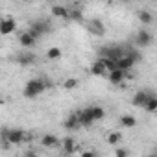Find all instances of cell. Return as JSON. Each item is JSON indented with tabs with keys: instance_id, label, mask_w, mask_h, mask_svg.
<instances>
[{
	"instance_id": "1",
	"label": "cell",
	"mask_w": 157,
	"mask_h": 157,
	"mask_svg": "<svg viewBox=\"0 0 157 157\" xmlns=\"http://www.w3.org/2000/svg\"><path fill=\"white\" fill-rule=\"evenodd\" d=\"M32 139L30 133H26L22 128H0V140L2 142H8V144H13V146H19V144H24Z\"/></svg>"
},
{
	"instance_id": "2",
	"label": "cell",
	"mask_w": 157,
	"mask_h": 157,
	"mask_svg": "<svg viewBox=\"0 0 157 157\" xmlns=\"http://www.w3.org/2000/svg\"><path fill=\"white\" fill-rule=\"evenodd\" d=\"M48 89V82L44 80V78H32V80L26 82L24 89H22V94L24 98H37L39 94H43L44 91Z\"/></svg>"
},
{
	"instance_id": "3",
	"label": "cell",
	"mask_w": 157,
	"mask_h": 157,
	"mask_svg": "<svg viewBox=\"0 0 157 157\" xmlns=\"http://www.w3.org/2000/svg\"><path fill=\"white\" fill-rule=\"evenodd\" d=\"M124 56V46L120 44H105L102 48H98V57H111V59H118Z\"/></svg>"
},
{
	"instance_id": "4",
	"label": "cell",
	"mask_w": 157,
	"mask_h": 157,
	"mask_svg": "<svg viewBox=\"0 0 157 157\" xmlns=\"http://www.w3.org/2000/svg\"><path fill=\"white\" fill-rule=\"evenodd\" d=\"M135 46L137 48H146V46H150L151 43H153V35L148 32V30H144V28H140L137 33H135Z\"/></svg>"
},
{
	"instance_id": "5",
	"label": "cell",
	"mask_w": 157,
	"mask_h": 157,
	"mask_svg": "<svg viewBox=\"0 0 157 157\" xmlns=\"http://www.w3.org/2000/svg\"><path fill=\"white\" fill-rule=\"evenodd\" d=\"M76 117H78V122H80V128L89 129V128L94 124V120H93V117H91L89 107H83V109H80V111H76Z\"/></svg>"
},
{
	"instance_id": "6",
	"label": "cell",
	"mask_w": 157,
	"mask_h": 157,
	"mask_svg": "<svg viewBox=\"0 0 157 157\" xmlns=\"http://www.w3.org/2000/svg\"><path fill=\"white\" fill-rule=\"evenodd\" d=\"M107 74H109V83H113V85H120L129 78V70H122V68H115Z\"/></svg>"
},
{
	"instance_id": "7",
	"label": "cell",
	"mask_w": 157,
	"mask_h": 157,
	"mask_svg": "<svg viewBox=\"0 0 157 157\" xmlns=\"http://www.w3.org/2000/svg\"><path fill=\"white\" fill-rule=\"evenodd\" d=\"M17 30V21L13 17L0 19V35H11Z\"/></svg>"
},
{
	"instance_id": "8",
	"label": "cell",
	"mask_w": 157,
	"mask_h": 157,
	"mask_svg": "<svg viewBox=\"0 0 157 157\" xmlns=\"http://www.w3.org/2000/svg\"><path fill=\"white\" fill-rule=\"evenodd\" d=\"M41 146L43 148H46V150H56V148H59V144H61V139L59 137H56L54 133H46V135H43L41 137Z\"/></svg>"
},
{
	"instance_id": "9",
	"label": "cell",
	"mask_w": 157,
	"mask_h": 157,
	"mask_svg": "<svg viewBox=\"0 0 157 157\" xmlns=\"http://www.w3.org/2000/svg\"><path fill=\"white\" fill-rule=\"evenodd\" d=\"M151 94H153V93H151V91H148V89H139V91L133 94L131 104H133L135 107H140V109H142V105L146 104V100H148Z\"/></svg>"
},
{
	"instance_id": "10",
	"label": "cell",
	"mask_w": 157,
	"mask_h": 157,
	"mask_svg": "<svg viewBox=\"0 0 157 157\" xmlns=\"http://www.w3.org/2000/svg\"><path fill=\"white\" fill-rule=\"evenodd\" d=\"M30 28H33L41 37L46 35V33H50V30H52V26L48 24V21H32L30 22Z\"/></svg>"
},
{
	"instance_id": "11",
	"label": "cell",
	"mask_w": 157,
	"mask_h": 157,
	"mask_svg": "<svg viewBox=\"0 0 157 157\" xmlns=\"http://www.w3.org/2000/svg\"><path fill=\"white\" fill-rule=\"evenodd\" d=\"M135 65H137V61H135L131 56H128V54H124L122 57H118V59H117V67H118V68H122V70H131Z\"/></svg>"
},
{
	"instance_id": "12",
	"label": "cell",
	"mask_w": 157,
	"mask_h": 157,
	"mask_svg": "<svg viewBox=\"0 0 157 157\" xmlns=\"http://www.w3.org/2000/svg\"><path fill=\"white\" fill-rule=\"evenodd\" d=\"M52 17L61 19V21H68V8L63 4H54L52 6Z\"/></svg>"
},
{
	"instance_id": "13",
	"label": "cell",
	"mask_w": 157,
	"mask_h": 157,
	"mask_svg": "<svg viewBox=\"0 0 157 157\" xmlns=\"http://www.w3.org/2000/svg\"><path fill=\"white\" fill-rule=\"evenodd\" d=\"M89 32H91L93 35H96V37H104V35H105V26H104L102 21L94 19V21H91V24H89Z\"/></svg>"
},
{
	"instance_id": "14",
	"label": "cell",
	"mask_w": 157,
	"mask_h": 157,
	"mask_svg": "<svg viewBox=\"0 0 157 157\" xmlns=\"http://www.w3.org/2000/svg\"><path fill=\"white\" fill-rule=\"evenodd\" d=\"M15 61H17L21 67H30V65H33V63H35V56H33V54H30V52H21V54H17Z\"/></svg>"
},
{
	"instance_id": "15",
	"label": "cell",
	"mask_w": 157,
	"mask_h": 157,
	"mask_svg": "<svg viewBox=\"0 0 157 157\" xmlns=\"http://www.w3.org/2000/svg\"><path fill=\"white\" fill-rule=\"evenodd\" d=\"M35 43H37V41L30 35V32H22V33L19 35V44H21L24 50H26V48H33Z\"/></svg>"
},
{
	"instance_id": "16",
	"label": "cell",
	"mask_w": 157,
	"mask_h": 157,
	"mask_svg": "<svg viewBox=\"0 0 157 157\" xmlns=\"http://www.w3.org/2000/svg\"><path fill=\"white\" fill-rule=\"evenodd\" d=\"M89 70H91V74H93V76H105V74H107V72H105V67H104V63H102V59H100V57H98L96 61H93V63H91Z\"/></svg>"
},
{
	"instance_id": "17",
	"label": "cell",
	"mask_w": 157,
	"mask_h": 157,
	"mask_svg": "<svg viewBox=\"0 0 157 157\" xmlns=\"http://www.w3.org/2000/svg\"><path fill=\"white\" fill-rule=\"evenodd\" d=\"M59 146L63 148L65 153H74L76 151V139L74 137H65V139H61Z\"/></svg>"
},
{
	"instance_id": "18",
	"label": "cell",
	"mask_w": 157,
	"mask_h": 157,
	"mask_svg": "<svg viewBox=\"0 0 157 157\" xmlns=\"http://www.w3.org/2000/svg\"><path fill=\"white\" fill-rule=\"evenodd\" d=\"M68 21H72V22H83V11L80 8H68Z\"/></svg>"
},
{
	"instance_id": "19",
	"label": "cell",
	"mask_w": 157,
	"mask_h": 157,
	"mask_svg": "<svg viewBox=\"0 0 157 157\" xmlns=\"http://www.w3.org/2000/svg\"><path fill=\"white\" fill-rule=\"evenodd\" d=\"M89 111H91V117H93L94 122H98V120H102V118L105 117V109H104L102 105H91Z\"/></svg>"
},
{
	"instance_id": "20",
	"label": "cell",
	"mask_w": 157,
	"mask_h": 157,
	"mask_svg": "<svg viewBox=\"0 0 157 157\" xmlns=\"http://www.w3.org/2000/svg\"><path fill=\"white\" fill-rule=\"evenodd\" d=\"M118 122H120V126H122V128H128V129H131V128H135V126H137V118H135L133 115H122Z\"/></svg>"
},
{
	"instance_id": "21",
	"label": "cell",
	"mask_w": 157,
	"mask_h": 157,
	"mask_svg": "<svg viewBox=\"0 0 157 157\" xmlns=\"http://www.w3.org/2000/svg\"><path fill=\"white\" fill-rule=\"evenodd\" d=\"M65 128H67L68 131H76V129H80V122H78V117H76V113L68 115V118L65 120Z\"/></svg>"
},
{
	"instance_id": "22",
	"label": "cell",
	"mask_w": 157,
	"mask_h": 157,
	"mask_svg": "<svg viewBox=\"0 0 157 157\" xmlns=\"http://www.w3.org/2000/svg\"><path fill=\"white\" fill-rule=\"evenodd\" d=\"M142 109H144L146 113H155V111H157V96L151 94V96L146 100V104L142 105Z\"/></svg>"
},
{
	"instance_id": "23",
	"label": "cell",
	"mask_w": 157,
	"mask_h": 157,
	"mask_svg": "<svg viewBox=\"0 0 157 157\" xmlns=\"http://www.w3.org/2000/svg\"><path fill=\"white\" fill-rule=\"evenodd\" d=\"M63 56V50L59 48V46H50L48 50H46V59H50V61H56V59H59Z\"/></svg>"
},
{
	"instance_id": "24",
	"label": "cell",
	"mask_w": 157,
	"mask_h": 157,
	"mask_svg": "<svg viewBox=\"0 0 157 157\" xmlns=\"http://www.w3.org/2000/svg\"><path fill=\"white\" fill-rule=\"evenodd\" d=\"M137 17H139V21H140V24H151V22H153V15H151L148 10H140V11L137 13Z\"/></svg>"
},
{
	"instance_id": "25",
	"label": "cell",
	"mask_w": 157,
	"mask_h": 157,
	"mask_svg": "<svg viewBox=\"0 0 157 157\" xmlns=\"http://www.w3.org/2000/svg\"><path fill=\"white\" fill-rule=\"evenodd\" d=\"M100 59H102V63L105 67V72H111V70L118 68L117 67V59H111V57H100Z\"/></svg>"
},
{
	"instance_id": "26",
	"label": "cell",
	"mask_w": 157,
	"mask_h": 157,
	"mask_svg": "<svg viewBox=\"0 0 157 157\" xmlns=\"http://www.w3.org/2000/svg\"><path fill=\"white\" fill-rule=\"evenodd\" d=\"M78 85H80V80H78V78H67V80L63 82V87H65L67 91H72V89H76Z\"/></svg>"
},
{
	"instance_id": "27",
	"label": "cell",
	"mask_w": 157,
	"mask_h": 157,
	"mask_svg": "<svg viewBox=\"0 0 157 157\" xmlns=\"http://www.w3.org/2000/svg\"><path fill=\"white\" fill-rule=\"evenodd\" d=\"M120 140H122V135H120L118 131H111V133L107 135V142H109L111 146H117Z\"/></svg>"
},
{
	"instance_id": "28",
	"label": "cell",
	"mask_w": 157,
	"mask_h": 157,
	"mask_svg": "<svg viewBox=\"0 0 157 157\" xmlns=\"http://www.w3.org/2000/svg\"><path fill=\"white\" fill-rule=\"evenodd\" d=\"M115 155H117V157H128V155H129V150H128V148H117V150H115Z\"/></svg>"
},
{
	"instance_id": "29",
	"label": "cell",
	"mask_w": 157,
	"mask_h": 157,
	"mask_svg": "<svg viewBox=\"0 0 157 157\" xmlns=\"http://www.w3.org/2000/svg\"><path fill=\"white\" fill-rule=\"evenodd\" d=\"M82 155H83V157H89V155H96V151L89 150V151H82Z\"/></svg>"
},
{
	"instance_id": "30",
	"label": "cell",
	"mask_w": 157,
	"mask_h": 157,
	"mask_svg": "<svg viewBox=\"0 0 157 157\" xmlns=\"http://www.w3.org/2000/svg\"><path fill=\"white\" fill-rule=\"evenodd\" d=\"M120 2H122V4H128V2H131V0H120Z\"/></svg>"
}]
</instances>
